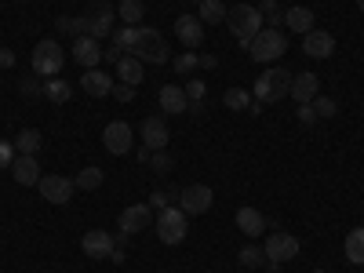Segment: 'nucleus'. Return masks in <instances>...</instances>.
Wrapping results in <instances>:
<instances>
[{
    "instance_id": "nucleus-21",
    "label": "nucleus",
    "mask_w": 364,
    "mask_h": 273,
    "mask_svg": "<svg viewBox=\"0 0 364 273\" xmlns=\"http://www.w3.org/2000/svg\"><path fill=\"white\" fill-rule=\"evenodd\" d=\"M314 22H317L314 8H299V4H295V8H288V11H284V26L291 29V33H302V37H306L310 29H317Z\"/></svg>"
},
{
    "instance_id": "nucleus-29",
    "label": "nucleus",
    "mask_w": 364,
    "mask_h": 273,
    "mask_svg": "<svg viewBox=\"0 0 364 273\" xmlns=\"http://www.w3.org/2000/svg\"><path fill=\"white\" fill-rule=\"evenodd\" d=\"M117 15L124 18V26H142V0H120Z\"/></svg>"
},
{
    "instance_id": "nucleus-12",
    "label": "nucleus",
    "mask_w": 364,
    "mask_h": 273,
    "mask_svg": "<svg viewBox=\"0 0 364 273\" xmlns=\"http://www.w3.org/2000/svg\"><path fill=\"white\" fill-rule=\"evenodd\" d=\"M139 135H142V146L149 149V154H154V149H164L168 139H171L164 117H146V120H142V128H139Z\"/></svg>"
},
{
    "instance_id": "nucleus-35",
    "label": "nucleus",
    "mask_w": 364,
    "mask_h": 273,
    "mask_svg": "<svg viewBox=\"0 0 364 273\" xmlns=\"http://www.w3.org/2000/svg\"><path fill=\"white\" fill-rule=\"evenodd\" d=\"M182 91H186V99H190V109L197 113V109H204L200 102H204V80H186L182 84Z\"/></svg>"
},
{
    "instance_id": "nucleus-44",
    "label": "nucleus",
    "mask_w": 364,
    "mask_h": 273,
    "mask_svg": "<svg viewBox=\"0 0 364 273\" xmlns=\"http://www.w3.org/2000/svg\"><path fill=\"white\" fill-rule=\"evenodd\" d=\"M149 208H157V211H161V208H168V193H164V190H157L154 197H149Z\"/></svg>"
},
{
    "instance_id": "nucleus-42",
    "label": "nucleus",
    "mask_w": 364,
    "mask_h": 273,
    "mask_svg": "<svg viewBox=\"0 0 364 273\" xmlns=\"http://www.w3.org/2000/svg\"><path fill=\"white\" fill-rule=\"evenodd\" d=\"M299 120H302V124H314V120H317V113H314L310 102H302V106H299Z\"/></svg>"
},
{
    "instance_id": "nucleus-11",
    "label": "nucleus",
    "mask_w": 364,
    "mask_h": 273,
    "mask_svg": "<svg viewBox=\"0 0 364 273\" xmlns=\"http://www.w3.org/2000/svg\"><path fill=\"white\" fill-rule=\"evenodd\" d=\"M41 197L48 200V204H70V197H73V190H77V182L73 178H66V175H41Z\"/></svg>"
},
{
    "instance_id": "nucleus-25",
    "label": "nucleus",
    "mask_w": 364,
    "mask_h": 273,
    "mask_svg": "<svg viewBox=\"0 0 364 273\" xmlns=\"http://www.w3.org/2000/svg\"><path fill=\"white\" fill-rule=\"evenodd\" d=\"M11 142H15V154L37 157V149H41V132H37V128H26V132H18Z\"/></svg>"
},
{
    "instance_id": "nucleus-37",
    "label": "nucleus",
    "mask_w": 364,
    "mask_h": 273,
    "mask_svg": "<svg viewBox=\"0 0 364 273\" xmlns=\"http://www.w3.org/2000/svg\"><path fill=\"white\" fill-rule=\"evenodd\" d=\"M259 11H262V18H269V26L284 22V11H281V4H277V0H262V4H259Z\"/></svg>"
},
{
    "instance_id": "nucleus-47",
    "label": "nucleus",
    "mask_w": 364,
    "mask_h": 273,
    "mask_svg": "<svg viewBox=\"0 0 364 273\" xmlns=\"http://www.w3.org/2000/svg\"><path fill=\"white\" fill-rule=\"evenodd\" d=\"M314 273H328V269H314Z\"/></svg>"
},
{
    "instance_id": "nucleus-24",
    "label": "nucleus",
    "mask_w": 364,
    "mask_h": 273,
    "mask_svg": "<svg viewBox=\"0 0 364 273\" xmlns=\"http://www.w3.org/2000/svg\"><path fill=\"white\" fill-rule=\"evenodd\" d=\"M117 80L120 84H132V87L142 80V63H139L135 55H120L117 58Z\"/></svg>"
},
{
    "instance_id": "nucleus-6",
    "label": "nucleus",
    "mask_w": 364,
    "mask_h": 273,
    "mask_svg": "<svg viewBox=\"0 0 364 273\" xmlns=\"http://www.w3.org/2000/svg\"><path fill=\"white\" fill-rule=\"evenodd\" d=\"M102 146L113 157H128L135 149V132L124 124V120H109V124L102 128Z\"/></svg>"
},
{
    "instance_id": "nucleus-39",
    "label": "nucleus",
    "mask_w": 364,
    "mask_h": 273,
    "mask_svg": "<svg viewBox=\"0 0 364 273\" xmlns=\"http://www.w3.org/2000/svg\"><path fill=\"white\" fill-rule=\"evenodd\" d=\"M310 106H314V113H317V117H336V113H339L336 99H321V95H317V99H314Z\"/></svg>"
},
{
    "instance_id": "nucleus-32",
    "label": "nucleus",
    "mask_w": 364,
    "mask_h": 273,
    "mask_svg": "<svg viewBox=\"0 0 364 273\" xmlns=\"http://www.w3.org/2000/svg\"><path fill=\"white\" fill-rule=\"evenodd\" d=\"M223 102H226V109H252V95H248V91L245 87H230L226 91V95H223Z\"/></svg>"
},
{
    "instance_id": "nucleus-13",
    "label": "nucleus",
    "mask_w": 364,
    "mask_h": 273,
    "mask_svg": "<svg viewBox=\"0 0 364 273\" xmlns=\"http://www.w3.org/2000/svg\"><path fill=\"white\" fill-rule=\"evenodd\" d=\"M117 248V237L106 233V230H87L84 240H80V252L87 259H109V252Z\"/></svg>"
},
{
    "instance_id": "nucleus-7",
    "label": "nucleus",
    "mask_w": 364,
    "mask_h": 273,
    "mask_svg": "<svg viewBox=\"0 0 364 273\" xmlns=\"http://www.w3.org/2000/svg\"><path fill=\"white\" fill-rule=\"evenodd\" d=\"M63 63H66V51H63V44H58V41H41L33 48V70L41 77H58Z\"/></svg>"
},
{
    "instance_id": "nucleus-1",
    "label": "nucleus",
    "mask_w": 364,
    "mask_h": 273,
    "mask_svg": "<svg viewBox=\"0 0 364 273\" xmlns=\"http://www.w3.org/2000/svg\"><path fill=\"white\" fill-rule=\"evenodd\" d=\"M262 22H266V18H262V11H259L255 4H237V8L226 11V26H230L233 41H237V44H245V48L259 37Z\"/></svg>"
},
{
    "instance_id": "nucleus-30",
    "label": "nucleus",
    "mask_w": 364,
    "mask_h": 273,
    "mask_svg": "<svg viewBox=\"0 0 364 273\" xmlns=\"http://www.w3.org/2000/svg\"><path fill=\"white\" fill-rule=\"evenodd\" d=\"M55 26L63 29V33H73V41L77 37H87V18H80V15H63Z\"/></svg>"
},
{
    "instance_id": "nucleus-23",
    "label": "nucleus",
    "mask_w": 364,
    "mask_h": 273,
    "mask_svg": "<svg viewBox=\"0 0 364 273\" xmlns=\"http://www.w3.org/2000/svg\"><path fill=\"white\" fill-rule=\"evenodd\" d=\"M161 109L164 113H186L190 109V99H186V91H182V84H164L161 87Z\"/></svg>"
},
{
    "instance_id": "nucleus-36",
    "label": "nucleus",
    "mask_w": 364,
    "mask_h": 273,
    "mask_svg": "<svg viewBox=\"0 0 364 273\" xmlns=\"http://www.w3.org/2000/svg\"><path fill=\"white\" fill-rule=\"evenodd\" d=\"M171 154H164V149H154V154H149V168H154L157 175H168L171 171Z\"/></svg>"
},
{
    "instance_id": "nucleus-43",
    "label": "nucleus",
    "mask_w": 364,
    "mask_h": 273,
    "mask_svg": "<svg viewBox=\"0 0 364 273\" xmlns=\"http://www.w3.org/2000/svg\"><path fill=\"white\" fill-rule=\"evenodd\" d=\"M15 66V51L11 48H0V70H11Z\"/></svg>"
},
{
    "instance_id": "nucleus-5",
    "label": "nucleus",
    "mask_w": 364,
    "mask_h": 273,
    "mask_svg": "<svg viewBox=\"0 0 364 273\" xmlns=\"http://www.w3.org/2000/svg\"><path fill=\"white\" fill-rule=\"evenodd\" d=\"M154 226H157V237L164 240V245H182V240H186V233H190L186 211H182V208H171V204L157 211Z\"/></svg>"
},
{
    "instance_id": "nucleus-40",
    "label": "nucleus",
    "mask_w": 364,
    "mask_h": 273,
    "mask_svg": "<svg viewBox=\"0 0 364 273\" xmlns=\"http://www.w3.org/2000/svg\"><path fill=\"white\" fill-rule=\"evenodd\" d=\"M18 154H15V142H8V139H0V171L4 168H11V161H15Z\"/></svg>"
},
{
    "instance_id": "nucleus-20",
    "label": "nucleus",
    "mask_w": 364,
    "mask_h": 273,
    "mask_svg": "<svg viewBox=\"0 0 364 273\" xmlns=\"http://www.w3.org/2000/svg\"><path fill=\"white\" fill-rule=\"evenodd\" d=\"M11 175H15V182H18V186H37V182H41L37 157H26V154H18V157L11 161Z\"/></svg>"
},
{
    "instance_id": "nucleus-2",
    "label": "nucleus",
    "mask_w": 364,
    "mask_h": 273,
    "mask_svg": "<svg viewBox=\"0 0 364 273\" xmlns=\"http://www.w3.org/2000/svg\"><path fill=\"white\" fill-rule=\"evenodd\" d=\"M128 55H135L139 63H154V66L171 63V51H168L164 37L157 33V29H149V26H135V44H132Z\"/></svg>"
},
{
    "instance_id": "nucleus-27",
    "label": "nucleus",
    "mask_w": 364,
    "mask_h": 273,
    "mask_svg": "<svg viewBox=\"0 0 364 273\" xmlns=\"http://www.w3.org/2000/svg\"><path fill=\"white\" fill-rule=\"evenodd\" d=\"M197 8H200L197 18H200V22H211V26H215V22H226V11H230L223 0H200Z\"/></svg>"
},
{
    "instance_id": "nucleus-8",
    "label": "nucleus",
    "mask_w": 364,
    "mask_h": 273,
    "mask_svg": "<svg viewBox=\"0 0 364 273\" xmlns=\"http://www.w3.org/2000/svg\"><path fill=\"white\" fill-rule=\"evenodd\" d=\"M295 255H299V237H291V233H284V230L269 233V240H266V262H269V269L291 262Z\"/></svg>"
},
{
    "instance_id": "nucleus-4",
    "label": "nucleus",
    "mask_w": 364,
    "mask_h": 273,
    "mask_svg": "<svg viewBox=\"0 0 364 273\" xmlns=\"http://www.w3.org/2000/svg\"><path fill=\"white\" fill-rule=\"evenodd\" d=\"M291 77H295V73H288L284 66H269V70L255 80L252 95H255L259 102H281V99H288V91H291Z\"/></svg>"
},
{
    "instance_id": "nucleus-10",
    "label": "nucleus",
    "mask_w": 364,
    "mask_h": 273,
    "mask_svg": "<svg viewBox=\"0 0 364 273\" xmlns=\"http://www.w3.org/2000/svg\"><path fill=\"white\" fill-rule=\"evenodd\" d=\"M211 200H215V193H211V186H200V182L178 190V208L186 211V215H204L211 208Z\"/></svg>"
},
{
    "instance_id": "nucleus-33",
    "label": "nucleus",
    "mask_w": 364,
    "mask_h": 273,
    "mask_svg": "<svg viewBox=\"0 0 364 273\" xmlns=\"http://www.w3.org/2000/svg\"><path fill=\"white\" fill-rule=\"evenodd\" d=\"M132 44H135V26H120V29H113V48H117L120 55H128Z\"/></svg>"
},
{
    "instance_id": "nucleus-28",
    "label": "nucleus",
    "mask_w": 364,
    "mask_h": 273,
    "mask_svg": "<svg viewBox=\"0 0 364 273\" xmlns=\"http://www.w3.org/2000/svg\"><path fill=\"white\" fill-rule=\"evenodd\" d=\"M346 259L353 266H364V226L346 233Z\"/></svg>"
},
{
    "instance_id": "nucleus-38",
    "label": "nucleus",
    "mask_w": 364,
    "mask_h": 273,
    "mask_svg": "<svg viewBox=\"0 0 364 273\" xmlns=\"http://www.w3.org/2000/svg\"><path fill=\"white\" fill-rule=\"evenodd\" d=\"M262 262H266V252H259V248H240V266L255 269V266H262Z\"/></svg>"
},
{
    "instance_id": "nucleus-15",
    "label": "nucleus",
    "mask_w": 364,
    "mask_h": 273,
    "mask_svg": "<svg viewBox=\"0 0 364 273\" xmlns=\"http://www.w3.org/2000/svg\"><path fill=\"white\" fill-rule=\"evenodd\" d=\"M302 51L310 58H331L336 55V37H331L328 29H310V33L302 37Z\"/></svg>"
},
{
    "instance_id": "nucleus-45",
    "label": "nucleus",
    "mask_w": 364,
    "mask_h": 273,
    "mask_svg": "<svg viewBox=\"0 0 364 273\" xmlns=\"http://www.w3.org/2000/svg\"><path fill=\"white\" fill-rule=\"evenodd\" d=\"M200 66H204V70H215L219 58H215V55H200Z\"/></svg>"
},
{
    "instance_id": "nucleus-17",
    "label": "nucleus",
    "mask_w": 364,
    "mask_h": 273,
    "mask_svg": "<svg viewBox=\"0 0 364 273\" xmlns=\"http://www.w3.org/2000/svg\"><path fill=\"white\" fill-rule=\"evenodd\" d=\"M70 55L77 58V63H80L84 70H99V63H102V48H99V41H95V37H77Z\"/></svg>"
},
{
    "instance_id": "nucleus-14",
    "label": "nucleus",
    "mask_w": 364,
    "mask_h": 273,
    "mask_svg": "<svg viewBox=\"0 0 364 273\" xmlns=\"http://www.w3.org/2000/svg\"><path fill=\"white\" fill-rule=\"evenodd\" d=\"M113 33V8H109V0H95V8H91V18H87V37H109Z\"/></svg>"
},
{
    "instance_id": "nucleus-41",
    "label": "nucleus",
    "mask_w": 364,
    "mask_h": 273,
    "mask_svg": "<svg viewBox=\"0 0 364 273\" xmlns=\"http://www.w3.org/2000/svg\"><path fill=\"white\" fill-rule=\"evenodd\" d=\"M109 95H117L120 102H132V99H135V87H132V84H113Z\"/></svg>"
},
{
    "instance_id": "nucleus-18",
    "label": "nucleus",
    "mask_w": 364,
    "mask_h": 273,
    "mask_svg": "<svg viewBox=\"0 0 364 273\" xmlns=\"http://www.w3.org/2000/svg\"><path fill=\"white\" fill-rule=\"evenodd\" d=\"M288 95L302 106V102H314L317 95H321V77L317 73H299V77H291V91Z\"/></svg>"
},
{
    "instance_id": "nucleus-19",
    "label": "nucleus",
    "mask_w": 364,
    "mask_h": 273,
    "mask_svg": "<svg viewBox=\"0 0 364 273\" xmlns=\"http://www.w3.org/2000/svg\"><path fill=\"white\" fill-rule=\"evenodd\" d=\"M113 84H117V80H113L109 73H102V70H87V73L80 77V87L87 91L91 99H106L109 91H113Z\"/></svg>"
},
{
    "instance_id": "nucleus-26",
    "label": "nucleus",
    "mask_w": 364,
    "mask_h": 273,
    "mask_svg": "<svg viewBox=\"0 0 364 273\" xmlns=\"http://www.w3.org/2000/svg\"><path fill=\"white\" fill-rule=\"evenodd\" d=\"M70 95H73V87H70L66 80H58V77L44 80V99H48V102L63 106V102H70Z\"/></svg>"
},
{
    "instance_id": "nucleus-22",
    "label": "nucleus",
    "mask_w": 364,
    "mask_h": 273,
    "mask_svg": "<svg viewBox=\"0 0 364 273\" xmlns=\"http://www.w3.org/2000/svg\"><path fill=\"white\" fill-rule=\"evenodd\" d=\"M237 226H240V233H245V237H262L266 215H262L259 208H237Z\"/></svg>"
},
{
    "instance_id": "nucleus-31",
    "label": "nucleus",
    "mask_w": 364,
    "mask_h": 273,
    "mask_svg": "<svg viewBox=\"0 0 364 273\" xmlns=\"http://www.w3.org/2000/svg\"><path fill=\"white\" fill-rule=\"evenodd\" d=\"M73 182H77V190H99V186H102V168H95V164L80 168V175H77Z\"/></svg>"
},
{
    "instance_id": "nucleus-34",
    "label": "nucleus",
    "mask_w": 364,
    "mask_h": 273,
    "mask_svg": "<svg viewBox=\"0 0 364 273\" xmlns=\"http://www.w3.org/2000/svg\"><path fill=\"white\" fill-rule=\"evenodd\" d=\"M171 66H175V73H178V77H182V73H193V70L200 66V55L182 51V55H175V58H171Z\"/></svg>"
},
{
    "instance_id": "nucleus-3",
    "label": "nucleus",
    "mask_w": 364,
    "mask_h": 273,
    "mask_svg": "<svg viewBox=\"0 0 364 273\" xmlns=\"http://www.w3.org/2000/svg\"><path fill=\"white\" fill-rule=\"evenodd\" d=\"M284 51H288V37H284V29H277V26H262L259 37L248 44V55L255 58V63H262V66L277 63Z\"/></svg>"
},
{
    "instance_id": "nucleus-46",
    "label": "nucleus",
    "mask_w": 364,
    "mask_h": 273,
    "mask_svg": "<svg viewBox=\"0 0 364 273\" xmlns=\"http://www.w3.org/2000/svg\"><path fill=\"white\" fill-rule=\"evenodd\" d=\"M109 259H113V262H124V259H128V252H124V248H120V245H117V248L109 252Z\"/></svg>"
},
{
    "instance_id": "nucleus-16",
    "label": "nucleus",
    "mask_w": 364,
    "mask_h": 273,
    "mask_svg": "<svg viewBox=\"0 0 364 273\" xmlns=\"http://www.w3.org/2000/svg\"><path fill=\"white\" fill-rule=\"evenodd\" d=\"M175 37L186 48H200L204 44V22L197 15H178L175 18Z\"/></svg>"
},
{
    "instance_id": "nucleus-9",
    "label": "nucleus",
    "mask_w": 364,
    "mask_h": 273,
    "mask_svg": "<svg viewBox=\"0 0 364 273\" xmlns=\"http://www.w3.org/2000/svg\"><path fill=\"white\" fill-rule=\"evenodd\" d=\"M117 226H120V237H135L146 226H154V208H149V204H128L124 211H120Z\"/></svg>"
}]
</instances>
